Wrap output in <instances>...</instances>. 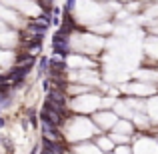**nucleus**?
Listing matches in <instances>:
<instances>
[{
	"label": "nucleus",
	"mask_w": 158,
	"mask_h": 154,
	"mask_svg": "<svg viewBox=\"0 0 158 154\" xmlns=\"http://www.w3.org/2000/svg\"><path fill=\"white\" fill-rule=\"evenodd\" d=\"M28 118H30V122L36 126V110H28Z\"/></svg>",
	"instance_id": "nucleus-4"
},
{
	"label": "nucleus",
	"mask_w": 158,
	"mask_h": 154,
	"mask_svg": "<svg viewBox=\"0 0 158 154\" xmlns=\"http://www.w3.org/2000/svg\"><path fill=\"white\" fill-rule=\"evenodd\" d=\"M42 88H44V90H46V92H48V90H50V82H48V80H44V84H42Z\"/></svg>",
	"instance_id": "nucleus-5"
},
{
	"label": "nucleus",
	"mask_w": 158,
	"mask_h": 154,
	"mask_svg": "<svg viewBox=\"0 0 158 154\" xmlns=\"http://www.w3.org/2000/svg\"><path fill=\"white\" fill-rule=\"evenodd\" d=\"M4 124H6V120H4L2 116H0V128H4Z\"/></svg>",
	"instance_id": "nucleus-6"
},
{
	"label": "nucleus",
	"mask_w": 158,
	"mask_h": 154,
	"mask_svg": "<svg viewBox=\"0 0 158 154\" xmlns=\"http://www.w3.org/2000/svg\"><path fill=\"white\" fill-rule=\"evenodd\" d=\"M0 110H2V108H0Z\"/></svg>",
	"instance_id": "nucleus-7"
},
{
	"label": "nucleus",
	"mask_w": 158,
	"mask_h": 154,
	"mask_svg": "<svg viewBox=\"0 0 158 154\" xmlns=\"http://www.w3.org/2000/svg\"><path fill=\"white\" fill-rule=\"evenodd\" d=\"M48 102H52V104H56V106H60V108H66V94H64V90H60V88H50L48 90Z\"/></svg>",
	"instance_id": "nucleus-1"
},
{
	"label": "nucleus",
	"mask_w": 158,
	"mask_h": 154,
	"mask_svg": "<svg viewBox=\"0 0 158 154\" xmlns=\"http://www.w3.org/2000/svg\"><path fill=\"white\" fill-rule=\"evenodd\" d=\"M38 72H40V74H46V72H50V58H46V56H42V58H40Z\"/></svg>",
	"instance_id": "nucleus-3"
},
{
	"label": "nucleus",
	"mask_w": 158,
	"mask_h": 154,
	"mask_svg": "<svg viewBox=\"0 0 158 154\" xmlns=\"http://www.w3.org/2000/svg\"><path fill=\"white\" fill-rule=\"evenodd\" d=\"M40 124H42L44 138H50V140H60V138H62V134L58 132V126H54V124L46 122V120H40Z\"/></svg>",
	"instance_id": "nucleus-2"
}]
</instances>
